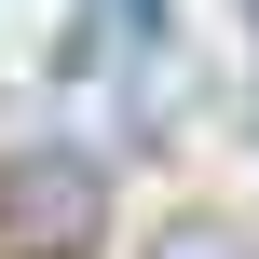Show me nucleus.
Segmentation results:
<instances>
[{"instance_id":"nucleus-1","label":"nucleus","mask_w":259,"mask_h":259,"mask_svg":"<svg viewBox=\"0 0 259 259\" xmlns=\"http://www.w3.org/2000/svg\"><path fill=\"white\" fill-rule=\"evenodd\" d=\"M96 246H109V150L96 137L0 150V259H96Z\"/></svg>"},{"instance_id":"nucleus-2","label":"nucleus","mask_w":259,"mask_h":259,"mask_svg":"<svg viewBox=\"0 0 259 259\" xmlns=\"http://www.w3.org/2000/svg\"><path fill=\"white\" fill-rule=\"evenodd\" d=\"M150 259H259V232H246V219H178Z\"/></svg>"}]
</instances>
